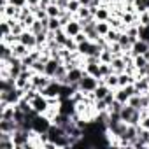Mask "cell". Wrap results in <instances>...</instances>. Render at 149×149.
Wrapping results in <instances>:
<instances>
[{
    "mask_svg": "<svg viewBox=\"0 0 149 149\" xmlns=\"http://www.w3.org/2000/svg\"><path fill=\"white\" fill-rule=\"evenodd\" d=\"M51 125H53V121L46 114H35L32 118V132H35L39 135L40 133H47V130H49Z\"/></svg>",
    "mask_w": 149,
    "mask_h": 149,
    "instance_id": "1",
    "label": "cell"
},
{
    "mask_svg": "<svg viewBox=\"0 0 149 149\" xmlns=\"http://www.w3.org/2000/svg\"><path fill=\"white\" fill-rule=\"evenodd\" d=\"M25 91L13 88L9 91H0V104H11V105H18V102L23 98Z\"/></svg>",
    "mask_w": 149,
    "mask_h": 149,
    "instance_id": "2",
    "label": "cell"
},
{
    "mask_svg": "<svg viewBox=\"0 0 149 149\" xmlns=\"http://www.w3.org/2000/svg\"><path fill=\"white\" fill-rule=\"evenodd\" d=\"M100 84V79H97V77H93V76H90V74H84L83 76V79L79 81V84H77V88L81 90V91H84V93H93L95 90H97V86Z\"/></svg>",
    "mask_w": 149,
    "mask_h": 149,
    "instance_id": "3",
    "label": "cell"
},
{
    "mask_svg": "<svg viewBox=\"0 0 149 149\" xmlns=\"http://www.w3.org/2000/svg\"><path fill=\"white\" fill-rule=\"evenodd\" d=\"M135 93H137V90H135L133 84H128V86H123V88L119 86V88L114 90V97H116V100L121 102V104H128V100H130Z\"/></svg>",
    "mask_w": 149,
    "mask_h": 149,
    "instance_id": "4",
    "label": "cell"
},
{
    "mask_svg": "<svg viewBox=\"0 0 149 149\" xmlns=\"http://www.w3.org/2000/svg\"><path fill=\"white\" fill-rule=\"evenodd\" d=\"M84 74H86V72H84V67H83V65H74V67H70L68 72H67L65 83H67V84H79V81L83 79Z\"/></svg>",
    "mask_w": 149,
    "mask_h": 149,
    "instance_id": "5",
    "label": "cell"
},
{
    "mask_svg": "<svg viewBox=\"0 0 149 149\" xmlns=\"http://www.w3.org/2000/svg\"><path fill=\"white\" fill-rule=\"evenodd\" d=\"M49 107H51L49 98H47V97H44L42 93H39V95L32 100V111H33V112H37V114H46V112L49 111Z\"/></svg>",
    "mask_w": 149,
    "mask_h": 149,
    "instance_id": "6",
    "label": "cell"
},
{
    "mask_svg": "<svg viewBox=\"0 0 149 149\" xmlns=\"http://www.w3.org/2000/svg\"><path fill=\"white\" fill-rule=\"evenodd\" d=\"M51 81H53V79H51V77H47L46 74L33 72V76H32V81H30V83H32V88H37V90L40 91V90H44Z\"/></svg>",
    "mask_w": 149,
    "mask_h": 149,
    "instance_id": "7",
    "label": "cell"
},
{
    "mask_svg": "<svg viewBox=\"0 0 149 149\" xmlns=\"http://www.w3.org/2000/svg\"><path fill=\"white\" fill-rule=\"evenodd\" d=\"M19 42L25 44L28 49H37V35L32 30H23V33L19 35Z\"/></svg>",
    "mask_w": 149,
    "mask_h": 149,
    "instance_id": "8",
    "label": "cell"
},
{
    "mask_svg": "<svg viewBox=\"0 0 149 149\" xmlns=\"http://www.w3.org/2000/svg\"><path fill=\"white\" fill-rule=\"evenodd\" d=\"M63 30H65V33L68 37H76L79 32H83V25H81V21L77 18H72L68 23L63 25Z\"/></svg>",
    "mask_w": 149,
    "mask_h": 149,
    "instance_id": "9",
    "label": "cell"
},
{
    "mask_svg": "<svg viewBox=\"0 0 149 149\" xmlns=\"http://www.w3.org/2000/svg\"><path fill=\"white\" fill-rule=\"evenodd\" d=\"M91 9H93V7H91ZM93 16H95L97 21H109L111 16H112V11H111L109 6L102 4V6H98L97 9H93Z\"/></svg>",
    "mask_w": 149,
    "mask_h": 149,
    "instance_id": "10",
    "label": "cell"
},
{
    "mask_svg": "<svg viewBox=\"0 0 149 149\" xmlns=\"http://www.w3.org/2000/svg\"><path fill=\"white\" fill-rule=\"evenodd\" d=\"M60 90H61V83H58V81L53 79L44 90H40V93L44 97H47V98H54V97H60Z\"/></svg>",
    "mask_w": 149,
    "mask_h": 149,
    "instance_id": "11",
    "label": "cell"
},
{
    "mask_svg": "<svg viewBox=\"0 0 149 149\" xmlns=\"http://www.w3.org/2000/svg\"><path fill=\"white\" fill-rule=\"evenodd\" d=\"M137 112H139V109H135V107L130 105V104H125L123 109H121V112H119V116H121V119L126 121L128 125H133V118H135Z\"/></svg>",
    "mask_w": 149,
    "mask_h": 149,
    "instance_id": "12",
    "label": "cell"
},
{
    "mask_svg": "<svg viewBox=\"0 0 149 149\" xmlns=\"http://www.w3.org/2000/svg\"><path fill=\"white\" fill-rule=\"evenodd\" d=\"M61 63H63L61 60H58V58H53V56H51V58L46 61V68H44V74H46L47 77H51V79H53V77H54V74H56V70H58V67H60Z\"/></svg>",
    "mask_w": 149,
    "mask_h": 149,
    "instance_id": "13",
    "label": "cell"
},
{
    "mask_svg": "<svg viewBox=\"0 0 149 149\" xmlns=\"http://www.w3.org/2000/svg\"><path fill=\"white\" fill-rule=\"evenodd\" d=\"M84 72L90 76L97 77V79H104L102 77V70H100V61H93V63H84Z\"/></svg>",
    "mask_w": 149,
    "mask_h": 149,
    "instance_id": "14",
    "label": "cell"
},
{
    "mask_svg": "<svg viewBox=\"0 0 149 149\" xmlns=\"http://www.w3.org/2000/svg\"><path fill=\"white\" fill-rule=\"evenodd\" d=\"M118 42H119V46H121L123 53H130V51H132V46H133V42H135V40H133V39H132L125 30H123V32H121V35H119V40H118Z\"/></svg>",
    "mask_w": 149,
    "mask_h": 149,
    "instance_id": "15",
    "label": "cell"
},
{
    "mask_svg": "<svg viewBox=\"0 0 149 149\" xmlns=\"http://www.w3.org/2000/svg\"><path fill=\"white\" fill-rule=\"evenodd\" d=\"M130 53H132L133 56H135V54H147V53H149V44L144 42V40H140V39H137V40L133 42Z\"/></svg>",
    "mask_w": 149,
    "mask_h": 149,
    "instance_id": "16",
    "label": "cell"
},
{
    "mask_svg": "<svg viewBox=\"0 0 149 149\" xmlns=\"http://www.w3.org/2000/svg\"><path fill=\"white\" fill-rule=\"evenodd\" d=\"M126 60L123 58V54L121 56H114L112 58V61H111V67H112V70L116 72V74H121V72H125L126 70Z\"/></svg>",
    "mask_w": 149,
    "mask_h": 149,
    "instance_id": "17",
    "label": "cell"
},
{
    "mask_svg": "<svg viewBox=\"0 0 149 149\" xmlns=\"http://www.w3.org/2000/svg\"><path fill=\"white\" fill-rule=\"evenodd\" d=\"M111 91H112V88H109L104 81H100V84H98V86H97V90L93 91V97H95V100H104Z\"/></svg>",
    "mask_w": 149,
    "mask_h": 149,
    "instance_id": "18",
    "label": "cell"
},
{
    "mask_svg": "<svg viewBox=\"0 0 149 149\" xmlns=\"http://www.w3.org/2000/svg\"><path fill=\"white\" fill-rule=\"evenodd\" d=\"M46 13H47V18H61V14L65 13L56 2H53V4H49L47 7H46Z\"/></svg>",
    "mask_w": 149,
    "mask_h": 149,
    "instance_id": "19",
    "label": "cell"
},
{
    "mask_svg": "<svg viewBox=\"0 0 149 149\" xmlns=\"http://www.w3.org/2000/svg\"><path fill=\"white\" fill-rule=\"evenodd\" d=\"M30 51H32V49H28V47H26L25 44H21L19 40L13 44V54H14L16 58H23V56H25V54H28Z\"/></svg>",
    "mask_w": 149,
    "mask_h": 149,
    "instance_id": "20",
    "label": "cell"
},
{
    "mask_svg": "<svg viewBox=\"0 0 149 149\" xmlns=\"http://www.w3.org/2000/svg\"><path fill=\"white\" fill-rule=\"evenodd\" d=\"M76 18L81 19V21H84V19H91V18H95V16H93V9L88 7V6H81V9L77 11Z\"/></svg>",
    "mask_w": 149,
    "mask_h": 149,
    "instance_id": "21",
    "label": "cell"
},
{
    "mask_svg": "<svg viewBox=\"0 0 149 149\" xmlns=\"http://www.w3.org/2000/svg\"><path fill=\"white\" fill-rule=\"evenodd\" d=\"M118 76H119V86H121V88L135 83V76H133V74H128L126 70H125V72H121V74H118ZM119 86H118V88H119Z\"/></svg>",
    "mask_w": 149,
    "mask_h": 149,
    "instance_id": "22",
    "label": "cell"
},
{
    "mask_svg": "<svg viewBox=\"0 0 149 149\" xmlns=\"http://www.w3.org/2000/svg\"><path fill=\"white\" fill-rule=\"evenodd\" d=\"M137 93H147L149 91V84L146 81V77H135V83H133Z\"/></svg>",
    "mask_w": 149,
    "mask_h": 149,
    "instance_id": "23",
    "label": "cell"
},
{
    "mask_svg": "<svg viewBox=\"0 0 149 149\" xmlns=\"http://www.w3.org/2000/svg\"><path fill=\"white\" fill-rule=\"evenodd\" d=\"M102 81H104V83H105L109 88H112V90H116V88L119 86V76H118L116 72H112L111 76H107V77H104Z\"/></svg>",
    "mask_w": 149,
    "mask_h": 149,
    "instance_id": "24",
    "label": "cell"
},
{
    "mask_svg": "<svg viewBox=\"0 0 149 149\" xmlns=\"http://www.w3.org/2000/svg\"><path fill=\"white\" fill-rule=\"evenodd\" d=\"M132 4H133L137 14H140V13H147V11H149V0H132Z\"/></svg>",
    "mask_w": 149,
    "mask_h": 149,
    "instance_id": "25",
    "label": "cell"
},
{
    "mask_svg": "<svg viewBox=\"0 0 149 149\" xmlns=\"http://www.w3.org/2000/svg\"><path fill=\"white\" fill-rule=\"evenodd\" d=\"M133 65H135L137 70H140V68H144V67L149 65V60H147L146 54H135L133 56Z\"/></svg>",
    "mask_w": 149,
    "mask_h": 149,
    "instance_id": "26",
    "label": "cell"
},
{
    "mask_svg": "<svg viewBox=\"0 0 149 149\" xmlns=\"http://www.w3.org/2000/svg\"><path fill=\"white\" fill-rule=\"evenodd\" d=\"M0 60H9L11 56H13V46L11 44H7V42H2L0 44Z\"/></svg>",
    "mask_w": 149,
    "mask_h": 149,
    "instance_id": "27",
    "label": "cell"
},
{
    "mask_svg": "<svg viewBox=\"0 0 149 149\" xmlns=\"http://www.w3.org/2000/svg\"><path fill=\"white\" fill-rule=\"evenodd\" d=\"M53 39H54V40H56V42L63 47V46H65V42L68 40V35L65 33V30H63V28H60V30L53 32Z\"/></svg>",
    "mask_w": 149,
    "mask_h": 149,
    "instance_id": "28",
    "label": "cell"
},
{
    "mask_svg": "<svg viewBox=\"0 0 149 149\" xmlns=\"http://www.w3.org/2000/svg\"><path fill=\"white\" fill-rule=\"evenodd\" d=\"M60 28H63L60 18H47V32H56Z\"/></svg>",
    "mask_w": 149,
    "mask_h": 149,
    "instance_id": "29",
    "label": "cell"
},
{
    "mask_svg": "<svg viewBox=\"0 0 149 149\" xmlns=\"http://www.w3.org/2000/svg\"><path fill=\"white\" fill-rule=\"evenodd\" d=\"M121 32H123V30H118V28H111V30L107 32V35H105L107 42H109V44H112V42H118V40H119V35H121Z\"/></svg>",
    "mask_w": 149,
    "mask_h": 149,
    "instance_id": "30",
    "label": "cell"
},
{
    "mask_svg": "<svg viewBox=\"0 0 149 149\" xmlns=\"http://www.w3.org/2000/svg\"><path fill=\"white\" fill-rule=\"evenodd\" d=\"M114 56H116V54L111 51V47H105V49H102V53H100V61H102V63H111Z\"/></svg>",
    "mask_w": 149,
    "mask_h": 149,
    "instance_id": "31",
    "label": "cell"
},
{
    "mask_svg": "<svg viewBox=\"0 0 149 149\" xmlns=\"http://www.w3.org/2000/svg\"><path fill=\"white\" fill-rule=\"evenodd\" d=\"M139 39L149 44V25H140L139 23Z\"/></svg>",
    "mask_w": 149,
    "mask_h": 149,
    "instance_id": "32",
    "label": "cell"
},
{
    "mask_svg": "<svg viewBox=\"0 0 149 149\" xmlns=\"http://www.w3.org/2000/svg\"><path fill=\"white\" fill-rule=\"evenodd\" d=\"M111 28H112V26H111L109 21H97V30H98V33H100L102 37H105Z\"/></svg>",
    "mask_w": 149,
    "mask_h": 149,
    "instance_id": "33",
    "label": "cell"
},
{
    "mask_svg": "<svg viewBox=\"0 0 149 149\" xmlns=\"http://www.w3.org/2000/svg\"><path fill=\"white\" fill-rule=\"evenodd\" d=\"M79 9H81V2H79V0H68V6H67L68 13H72L74 16H76Z\"/></svg>",
    "mask_w": 149,
    "mask_h": 149,
    "instance_id": "34",
    "label": "cell"
},
{
    "mask_svg": "<svg viewBox=\"0 0 149 149\" xmlns=\"http://www.w3.org/2000/svg\"><path fill=\"white\" fill-rule=\"evenodd\" d=\"M139 23H140V25H149V11L139 14Z\"/></svg>",
    "mask_w": 149,
    "mask_h": 149,
    "instance_id": "35",
    "label": "cell"
},
{
    "mask_svg": "<svg viewBox=\"0 0 149 149\" xmlns=\"http://www.w3.org/2000/svg\"><path fill=\"white\" fill-rule=\"evenodd\" d=\"M9 4L16 6L18 9H23V7H26V6H28V2H26V0H9Z\"/></svg>",
    "mask_w": 149,
    "mask_h": 149,
    "instance_id": "36",
    "label": "cell"
},
{
    "mask_svg": "<svg viewBox=\"0 0 149 149\" xmlns=\"http://www.w3.org/2000/svg\"><path fill=\"white\" fill-rule=\"evenodd\" d=\"M74 40H76L77 44H81V42H84V40H88V35L84 33V32H79L76 37H74Z\"/></svg>",
    "mask_w": 149,
    "mask_h": 149,
    "instance_id": "37",
    "label": "cell"
},
{
    "mask_svg": "<svg viewBox=\"0 0 149 149\" xmlns=\"http://www.w3.org/2000/svg\"><path fill=\"white\" fill-rule=\"evenodd\" d=\"M30 7H35V6H40V0H26Z\"/></svg>",
    "mask_w": 149,
    "mask_h": 149,
    "instance_id": "38",
    "label": "cell"
},
{
    "mask_svg": "<svg viewBox=\"0 0 149 149\" xmlns=\"http://www.w3.org/2000/svg\"><path fill=\"white\" fill-rule=\"evenodd\" d=\"M53 2H54V0H40V6H42V7H47V6L53 4Z\"/></svg>",
    "mask_w": 149,
    "mask_h": 149,
    "instance_id": "39",
    "label": "cell"
},
{
    "mask_svg": "<svg viewBox=\"0 0 149 149\" xmlns=\"http://www.w3.org/2000/svg\"><path fill=\"white\" fill-rule=\"evenodd\" d=\"M79 2H81V6H91V2H93V0H79Z\"/></svg>",
    "mask_w": 149,
    "mask_h": 149,
    "instance_id": "40",
    "label": "cell"
},
{
    "mask_svg": "<svg viewBox=\"0 0 149 149\" xmlns=\"http://www.w3.org/2000/svg\"><path fill=\"white\" fill-rule=\"evenodd\" d=\"M146 81H147V84H149V74H147V76H146Z\"/></svg>",
    "mask_w": 149,
    "mask_h": 149,
    "instance_id": "41",
    "label": "cell"
},
{
    "mask_svg": "<svg viewBox=\"0 0 149 149\" xmlns=\"http://www.w3.org/2000/svg\"><path fill=\"white\" fill-rule=\"evenodd\" d=\"M147 95H149V91H147Z\"/></svg>",
    "mask_w": 149,
    "mask_h": 149,
    "instance_id": "42",
    "label": "cell"
}]
</instances>
